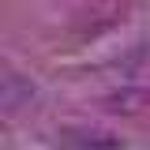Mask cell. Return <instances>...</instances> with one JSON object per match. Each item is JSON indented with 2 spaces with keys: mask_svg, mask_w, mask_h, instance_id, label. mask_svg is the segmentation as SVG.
Returning <instances> with one entry per match:
<instances>
[{
  "mask_svg": "<svg viewBox=\"0 0 150 150\" xmlns=\"http://www.w3.org/2000/svg\"><path fill=\"white\" fill-rule=\"evenodd\" d=\"M30 98H34V83L26 75H19V71L0 75V109H4V116H15L23 105H30Z\"/></svg>",
  "mask_w": 150,
  "mask_h": 150,
  "instance_id": "cell-1",
  "label": "cell"
},
{
  "mask_svg": "<svg viewBox=\"0 0 150 150\" xmlns=\"http://www.w3.org/2000/svg\"><path fill=\"white\" fill-rule=\"evenodd\" d=\"M64 143L71 150H120L105 131H64Z\"/></svg>",
  "mask_w": 150,
  "mask_h": 150,
  "instance_id": "cell-3",
  "label": "cell"
},
{
  "mask_svg": "<svg viewBox=\"0 0 150 150\" xmlns=\"http://www.w3.org/2000/svg\"><path fill=\"white\" fill-rule=\"evenodd\" d=\"M105 109L116 112V116H139V112L150 109V90L143 86H120L105 98Z\"/></svg>",
  "mask_w": 150,
  "mask_h": 150,
  "instance_id": "cell-2",
  "label": "cell"
}]
</instances>
